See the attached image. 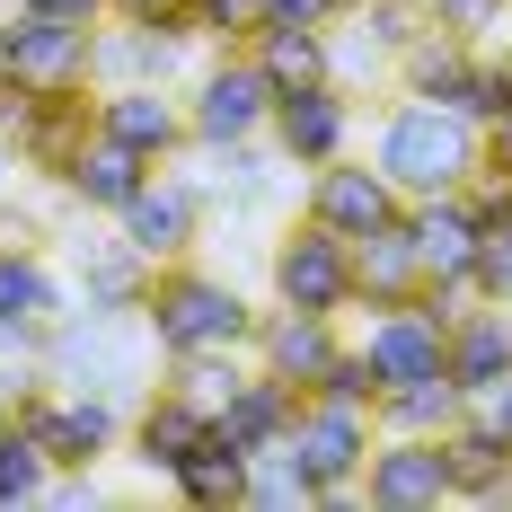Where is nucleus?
I'll list each match as a JSON object with an SVG mask.
<instances>
[{"label":"nucleus","mask_w":512,"mask_h":512,"mask_svg":"<svg viewBox=\"0 0 512 512\" xmlns=\"http://www.w3.org/2000/svg\"><path fill=\"white\" fill-rule=\"evenodd\" d=\"M45 380L53 389H80V398H115V407H142L159 389V345L142 327V309H71L45 336Z\"/></svg>","instance_id":"f257e3e1"},{"label":"nucleus","mask_w":512,"mask_h":512,"mask_svg":"<svg viewBox=\"0 0 512 512\" xmlns=\"http://www.w3.org/2000/svg\"><path fill=\"white\" fill-rule=\"evenodd\" d=\"M371 159L389 168L398 195H460L486 159V124H468L460 106H433V98H380L371 115Z\"/></svg>","instance_id":"f03ea898"},{"label":"nucleus","mask_w":512,"mask_h":512,"mask_svg":"<svg viewBox=\"0 0 512 512\" xmlns=\"http://www.w3.org/2000/svg\"><path fill=\"white\" fill-rule=\"evenodd\" d=\"M142 327H151L159 362H177V354H248V345H256V301L230 283V274L177 256V265H159V274H151Z\"/></svg>","instance_id":"7ed1b4c3"},{"label":"nucleus","mask_w":512,"mask_h":512,"mask_svg":"<svg viewBox=\"0 0 512 512\" xmlns=\"http://www.w3.org/2000/svg\"><path fill=\"white\" fill-rule=\"evenodd\" d=\"M371 442H380V415L371 407H345V398H301L283 451L309 468L318 486V512H345L362 504V468H371Z\"/></svg>","instance_id":"20e7f679"},{"label":"nucleus","mask_w":512,"mask_h":512,"mask_svg":"<svg viewBox=\"0 0 512 512\" xmlns=\"http://www.w3.org/2000/svg\"><path fill=\"white\" fill-rule=\"evenodd\" d=\"M265 301L292 309H327V318H354V239H336L327 221H283V239L265 248Z\"/></svg>","instance_id":"39448f33"},{"label":"nucleus","mask_w":512,"mask_h":512,"mask_svg":"<svg viewBox=\"0 0 512 512\" xmlns=\"http://www.w3.org/2000/svg\"><path fill=\"white\" fill-rule=\"evenodd\" d=\"M265 124H274V80L256 71V53H248V45L204 53V71L186 80V133H195V151L256 142Z\"/></svg>","instance_id":"423d86ee"},{"label":"nucleus","mask_w":512,"mask_h":512,"mask_svg":"<svg viewBox=\"0 0 512 512\" xmlns=\"http://www.w3.org/2000/svg\"><path fill=\"white\" fill-rule=\"evenodd\" d=\"M124 424H133V407H115V398H80V389H36L27 407H18V433L45 451L53 468H98L124 451Z\"/></svg>","instance_id":"0eeeda50"},{"label":"nucleus","mask_w":512,"mask_h":512,"mask_svg":"<svg viewBox=\"0 0 512 512\" xmlns=\"http://www.w3.org/2000/svg\"><path fill=\"white\" fill-rule=\"evenodd\" d=\"M204 36L195 27H151V18H106L98 27V89H133V80H151V89H186L195 71H204Z\"/></svg>","instance_id":"6e6552de"},{"label":"nucleus","mask_w":512,"mask_h":512,"mask_svg":"<svg viewBox=\"0 0 512 512\" xmlns=\"http://www.w3.org/2000/svg\"><path fill=\"white\" fill-rule=\"evenodd\" d=\"M62 274H71V292L89 309H142L151 301V256L133 248L115 221H98V212H71V230H62Z\"/></svg>","instance_id":"1a4fd4ad"},{"label":"nucleus","mask_w":512,"mask_h":512,"mask_svg":"<svg viewBox=\"0 0 512 512\" xmlns=\"http://www.w3.org/2000/svg\"><path fill=\"white\" fill-rule=\"evenodd\" d=\"M204 221H212V195H204V177H195V168H177V159H168V168H151V186L115 212V230L151 256V265L195 256V248H204Z\"/></svg>","instance_id":"9d476101"},{"label":"nucleus","mask_w":512,"mask_h":512,"mask_svg":"<svg viewBox=\"0 0 512 512\" xmlns=\"http://www.w3.org/2000/svg\"><path fill=\"white\" fill-rule=\"evenodd\" d=\"M301 212L327 221L336 239H371L380 221L407 212V195L389 186V168H380L371 151H345V159H318V168L301 177Z\"/></svg>","instance_id":"9b49d317"},{"label":"nucleus","mask_w":512,"mask_h":512,"mask_svg":"<svg viewBox=\"0 0 512 512\" xmlns=\"http://www.w3.org/2000/svg\"><path fill=\"white\" fill-rule=\"evenodd\" d=\"M265 142L292 159V168H318V159H345L362 142V98L336 89V80H309V89H283L274 98V124Z\"/></svg>","instance_id":"f8f14e48"},{"label":"nucleus","mask_w":512,"mask_h":512,"mask_svg":"<svg viewBox=\"0 0 512 512\" xmlns=\"http://www.w3.org/2000/svg\"><path fill=\"white\" fill-rule=\"evenodd\" d=\"M204 168V195H212V212H230V221H248V212H274V204H301V177L309 168H292V159L274 151L265 133L256 142H221V151H195Z\"/></svg>","instance_id":"ddd939ff"},{"label":"nucleus","mask_w":512,"mask_h":512,"mask_svg":"<svg viewBox=\"0 0 512 512\" xmlns=\"http://www.w3.org/2000/svg\"><path fill=\"white\" fill-rule=\"evenodd\" d=\"M362 504H380V512H442L451 504L442 433H380V442H371V468H362Z\"/></svg>","instance_id":"4468645a"},{"label":"nucleus","mask_w":512,"mask_h":512,"mask_svg":"<svg viewBox=\"0 0 512 512\" xmlns=\"http://www.w3.org/2000/svg\"><path fill=\"white\" fill-rule=\"evenodd\" d=\"M89 62H98V27L9 9V80H18V89H98Z\"/></svg>","instance_id":"2eb2a0df"},{"label":"nucleus","mask_w":512,"mask_h":512,"mask_svg":"<svg viewBox=\"0 0 512 512\" xmlns=\"http://www.w3.org/2000/svg\"><path fill=\"white\" fill-rule=\"evenodd\" d=\"M89 133H98V89H36L27 124H18V142H9V159H18V177L62 186V168L80 159Z\"/></svg>","instance_id":"dca6fc26"},{"label":"nucleus","mask_w":512,"mask_h":512,"mask_svg":"<svg viewBox=\"0 0 512 512\" xmlns=\"http://www.w3.org/2000/svg\"><path fill=\"white\" fill-rule=\"evenodd\" d=\"M98 133H115L124 151H142L151 168L195 159V133H186V89H151V80H133V89H98Z\"/></svg>","instance_id":"f3484780"},{"label":"nucleus","mask_w":512,"mask_h":512,"mask_svg":"<svg viewBox=\"0 0 512 512\" xmlns=\"http://www.w3.org/2000/svg\"><path fill=\"white\" fill-rule=\"evenodd\" d=\"M354 345L371 354L380 371V389L389 380H433V371H451V327L442 318H424V309H362L354 318Z\"/></svg>","instance_id":"a211bd4d"},{"label":"nucleus","mask_w":512,"mask_h":512,"mask_svg":"<svg viewBox=\"0 0 512 512\" xmlns=\"http://www.w3.org/2000/svg\"><path fill=\"white\" fill-rule=\"evenodd\" d=\"M345 345H354V327H345V318H327V309H292V301H265V309H256V345H248V354L265 362V371H283V380H301V389H309V380L345 354Z\"/></svg>","instance_id":"6ab92c4d"},{"label":"nucleus","mask_w":512,"mask_h":512,"mask_svg":"<svg viewBox=\"0 0 512 512\" xmlns=\"http://www.w3.org/2000/svg\"><path fill=\"white\" fill-rule=\"evenodd\" d=\"M212 442V415L195 407V398H177V389H168V380H159L151 398H142V407H133V424H124V451H133V460L151 468L159 486H168V477H177V468L195 460V451H204Z\"/></svg>","instance_id":"aec40b11"},{"label":"nucleus","mask_w":512,"mask_h":512,"mask_svg":"<svg viewBox=\"0 0 512 512\" xmlns=\"http://www.w3.org/2000/svg\"><path fill=\"white\" fill-rule=\"evenodd\" d=\"M142 186H151V159L124 151L115 133H89V142H80V159L62 168V186H53V195H62L71 212H98V221H115V212L133 204Z\"/></svg>","instance_id":"412c9836"},{"label":"nucleus","mask_w":512,"mask_h":512,"mask_svg":"<svg viewBox=\"0 0 512 512\" xmlns=\"http://www.w3.org/2000/svg\"><path fill=\"white\" fill-rule=\"evenodd\" d=\"M415 292H424V256H415V230L398 212L371 239H354V318L362 309H407Z\"/></svg>","instance_id":"4be33fe9"},{"label":"nucleus","mask_w":512,"mask_h":512,"mask_svg":"<svg viewBox=\"0 0 512 512\" xmlns=\"http://www.w3.org/2000/svg\"><path fill=\"white\" fill-rule=\"evenodd\" d=\"M407 230H415V256H424V283H468L477 239H486L477 212H468V195H415Z\"/></svg>","instance_id":"5701e85b"},{"label":"nucleus","mask_w":512,"mask_h":512,"mask_svg":"<svg viewBox=\"0 0 512 512\" xmlns=\"http://www.w3.org/2000/svg\"><path fill=\"white\" fill-rule=\"evenodd\" d=\"M301 380H283V371H265V362H256L248 380H239V398H230V407L212 415V424H221V442H239V451H274V442H283V433H292V415H301Z\"/></svg>","instance_id":"b1692460"},{"label":"nucleus","mask_w":512,"mask_h":512,"mask_svg":"<svg viewBox=\"0 0 512 512\" xmlns=\"http://www.w3.org/2000/svg\"><path fill=\"white\" fill-rule=\"evenodd\" d=\"M80 309V292H71V274L53 265V256H27V248H0V318L9 327H62Z\"/></svg>","instance_id":"393cba45"},{"label":"nucleus","mask_w":512,"mask_h":512,"mask_svg":"<svg viewBox=\"0 0 512 512\" xmlns=\"http://www.w3.org/2000/svg\"><path fill=\"white\" fill-rule=\"evenodd\" d=\"M468 71H477V45L424 18V27H415V45L398 53V89H389V98H433V106H460Z\"/></svg>","instance_id":"a878e982"},{"label":"nucleus","mask_w":512,"mask_h":512,"mask_svg":"<svg viewBox=\"0 0 512 512\" xmlns=\"http://www.w3.org/2000/svg\"><path fill=\"white\" fill-rule=\"evenodd\" d=\"M442 460H451V504H512V442L486 424H451L442 433Z\"/></svg>","instance_id":"bb28decb"},{"label":"nucleus","mask_w":512,"mask_h":512,"mask_svg":"<svg viewBox=\"0 0 512 512\" xmlns=\"http://www.w3.org/2000/svg\"><path fill=\"white\" fill-rule=\"evenodd\" d=\"M512 371V301H468L451 318V380L460 389H486Z\"/></svg>","instance_id":"cd10ccee"},{"label":"nucleus","mask_w":512,"mask_h":512,"mask_svg":"<svg viewBox=\"0 0 512 512\" xmlns=\"http://www.w3.org/2000/svg\"><path fill=\"white\" fill-rule=\"evenodd\" d=\"M327 80H336V89H354V98H389V89H398V53L380 45L362 18L336 9V18H327Z\"/></svg>","instance_id":"c85d7f7f"},{"label":"nucleus","mask_w":512,"mask_h":512,"mask_svg":"<svg viewBox=\"0 0 512 512\" xmlns=\"http://www.w3.org/2000/svg\"><path fill=\"white\" fill-rule=\"evenodd\" d=\"M248 53H256V71L274 80V98L327 80V27H301V18H265V27L248 36Z\"/></svg>","instance_id":"c756f323"},{"label":"nucleus","mask_w":512,"mask_h":512,"mask_svg":"<svg viewBox=\"0 0 512 512\" xmlns=\"http://www.w3.org/2000/svg\"><path fill=\"white\" fill-rule=\"evenodd\" d=\"M460 407H468V389L451 380V371H433V380H389V389L371 398L380 433H451Z\"/></svg>","instance_id":"7c9ffc66"},{"label":"nucleus","mask_w":512,"mask_h":512,"mask_svg":"<svg viewBox=\"0 0 512 512\" xmlns=\"http://www.w3.org/2000/svg\"><path fill=\"white\" fill-rule=\"evenodd\" d=\"M168 495H186V504H204V512L248 504V451H239V442H221V424H212V442L168 477Z\"/></svg>","instance_id":"2f4dec72"},{"label":"nucleus","mask_w":512,"mask_h":512,"mask_svg":"<svg viewBox=\"0 0 512 512\" xmlns=\"http://www.w3.org/2000/svg\"><path fill=\"white\" fill-rule=\"evenodd\" d=\"M248 371H256V354H177V362H159V380H168L177 398H195L204 415H221V407H230Z\"/></svg>","instance_id":"473e14b6"},{"label":"nucleus","mask_w":512,"mask_h":512,"mask_svg":"<svg viewBox=\"0 0 512 512\" xmlns=\"http://www.w3.org/2000/svg\"><path fill=\"white\" fill-rule=\"evenodd\" d=\"M248 504L256 512H318V486H309V468L274 442V451H256V460H248Z\"/></svg>","instance_id":"72a5a7b5"},{"label":"nucleus","mask_w":512,"mask_h":512,"mask_svg":"<svg viewBox=\"0 0 512 512\" xmlns=\"http://www.w3.org/2000/svg\"><path fill=\"white\" fill-rule=\"evenodd\" d=\"M45 486H53V460L9 424L0 433V512H18V504H45Z\"/></svg>","instance_id":"f704fd0d"},{"label":"nucleus","mask_w":512,"mask_h":512,"mask_svg":"<svg viewBox=\"0 0 512 512\" xmlns=\"http://www.w3.org/2000/svg\"><path fill=\"white\" fill-rule=\"evenodd\" d=\"M186 27L212 53H230V45H248L256 27H265V0H186Z\"/></svg>","instance_id":"c9c22d12"},{"label":"nucleus","mask_w":512,"mask_h":512,"mask_svg":"<svg viewBox=\"0 0 512 512\" xmlns=\"http://www.w3.org/2000/svg\"><path fill=\"white\" fill-rule=\"evenodd\" d=\"M424 18L451 27V36H468V45H495L512 27V0H424Z\"/></svg>","instance_id":"e433bc0d"},{"label":"nucleus","mask_w":512,"mask_h":512,"mask_svg":"<svg viewBox=\"0 0 512 512\" xmlns=\"http://www.w3.org/2000/svg\"><path fill=\"white\" fill-rule=\"evenodd\" d=\"M309 398H345V407H371V398H380V371H371V354H362V345H345V354H336L318 380H309Z\"/></svg>","instance_id":"4c0bfd02"},{"label":"nucleus","mask_w":512,"mask_h":512,"mask_svg":"<svg viewBox=\"0 0 512 512\" xmlns=\"http://www.w3.org/2000/svg\"><path fill=\"white\" fill-rule=\"evenodd\" d=\"M460 195H468V212H477V230H512V168L477 159V177H468Z\"/></svg>","instance_id":"58836bf2"},{"label":"nucleus","mask_w":512,"mask_h":512,"mask_svg":"<svg viewBox=\"0 0 512 512\" xmlns=\"http://www.w3.org/2000/svg\"><path fill=\"white\" fill-rule=\"evenodd\" d=\"M468 292H477V301H512V230H486V239H477Z\"/></svg>","instance_id":"ea45409f"},{"label":"nucleus","mask_w":512,"mask_h":512,"mask_svg":"<svg viewBox=\"0 0 512 512\" xmlns=\"http://www.w3.org/2000/svg\"><path fill=\"white\" fill-rule=\"evenodd\" d=\"M504 106H512V89H504V71H495V53L477 45V71H468V89H460V115L468 124H495Z\"/></svg>","instance_id":"a19ab883"},{"label":"nucleus","mask_w":512,"mask_h":512,"mask_svg":"<svg viewBox=\"0 0 512 512\" xmlns=\"http://www.w3.org/2000/svg\"><path fill=\"white\" fill-rule=\"evenodd\" d=\"M0 248H27V256H45L53 248V221L36 204H18V195H0Z\"/></svg>","instance_id":"79ce46f5"},{"label":"nucleus","mask_w":512,"mask_h":512,"mask_svg":"<svg viewBox=\"0 0 512 512\" xmlns=\"http://www.w3.org/2000/svg\"><path fill=\"white\" fill-rule=\"evenodd\" d=\"M468 424H486V433H504V442H512V371H504V380H486V389H468Z\"/></svg>","instance_id":"37998d69"},{"label":"nucleus","mask_w":512,"mask_h":512,"mask_svg":"<svg viewBox=\"0 0 512 512\" xmlns=\"http://www.w3.org/2000/svg\"><path fill=\"white\" fill-rule=\"evenodd\" d=\"M9 9H36V18H71V27H106V0H9Z\"/></svg>","instance_id":"c03bdc74"},{"label":"nucleus","mask_w":512,"mask_h":512,"mask_svg":"<svg viewBox=\"0 0 512 512\" xmlns=\"http://www.w3.org/2000/svg\"><path fill=\"white\" fill-rule=\"evenodd\" d=\"M106 18H151V27H186V0H106Z\"/></svg>","instance_id":"a18cd8bd"},{"label":"nucleus","mask_w":512,"mask_h":512,"mask_svg":"<svg viewBox=\"0 0 512 512\" xmlns=\"http://www.w3.org/2000/svg\"><path fill=\"white\" fill-rule=\"evenodd\" d=\"M27 106H36V89H18V80H0V151L18 142V124H27Z\"/></svg>","instance_id":"49530a36"},{"label":"nucleus","mask_w":512,"mask_h":512,"mask_svg":"<svg viewBox=\"0 0 512 512\" xmlns=\"http://www.w3.org/2000/svg\"><path fill=\"white\" fill-rule=\"evenodd\" d=\"M265 18H301V27H327L336 0H265Z\"/></svg>","instance_id":"de8ad7c7"},{"label":"nucleus","mask_w":512,"mask_h":512,"mask_svg":"<svg viewBox=\"0 0 512 512\" xmlns=\"http://www.w3.org/2000/svg\"><path fill=\"white\" fill-rule=\"evenodd\" d=\"M486 159H495V168H512V106L486 124Z\"/></svg>","instance_id":"09e8293b"},{"label":"nucleus","mask_w":512,"mask_h":512,"mask_svg":"<svg viewBox=\"0 0 512 512\" xmlns=\"http://www.w3.org/2000/svg\"><path fill=\"white\" fill-rule=\"evenodd\" d=\"M9 186H18V159H9V151H0V195H9Z\"/></svg>","instance_id":"8fccbe9b"},{"label":"nucleus","mask_w":512,"mask_h":512,"mask_svg":"<svg viewBox=\"0 0 512 512\" xmlns=\"http://www.w3.org/2000/svg\"><path fill=\"white\" fill-rule=\"evenodd\" d=\"M0 80H9V18H0Z\"/></svg>","instance_id":"3c124183"},{"label":"nucleus","mask_w":512,"mask_h":512,"mask_svg":"<svg viewBox=\"0 0 512 512\" xmlns=\"http://www.w3.org/2000/svg\"><path fill=\"white\" fill-rule=\"evenodd\" d=\"M9 424H18V407H9V398H0V433H9Z\"/></svg>","instance_id":"603ef678"},{"label":"nucleus","mask_w":512,"mask_h":512,"mask_svg":"<svg viewBox=\"0 0 512 512\" xmlns=\"http://www.w3.org/2000/svg\"><path fill=\"white\" fill-rule=\"evenodd\" d=\"M336 9H354V0H336Z\"/></svg>","instance_id":"864d4df0"},{"label":"nucleus","mask_w":512,"mask_h":512,"mask_svg":"<svg viewBox=\"0 0 512 512\" xmlns=\"http://www.w3.org/2000/svg\"><path fill=\"white\" fill-rule=\"evenodd\" d=\"M0 18H9V0H0Z\"/></svg>","instance_id":"5fc2aeb1"}]
</instances>
